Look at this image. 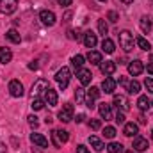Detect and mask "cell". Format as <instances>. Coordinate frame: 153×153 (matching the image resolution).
I'll return each mask as SVG.
<instances>
[{
    "label": "cell",
    "instance_id": "cell-1",
    "mask_svg": "<svg viewBox=\"0 0 153 153\" xmlns=\"http://www.w3.org/2000/svg\"><path fill=\"white\" fill-rule=\"evenodd\" d=\"M70 141V134L66 130H53L52 132V144L55 148H61L62 144H66Z\"/></svg>",
    "mask_w": 153,
    "mask_h": 153
},
{
    "label": "cell",
    "instance_id": "cell-2",
    "mask_svg": "<svg viewBox=\"0 0 153 153\" xmlns=\"http://www.w3.org/2000/svg\"><path fill=\"white\" fill-rule=\"evenodd\" d=\"M119 45L125 52H132L134 50V36L130 30H123L119 32Z\"/></svg>",
    "mask_w": 153,
    "mask_h": 153
},
{
    "label": "cell",
    "instance_id": "cell-3",
    "mask_svg": "<svg viewBox=\"0 0 153 153\" xmlns=\"http://www.w3.org/2000/svg\"><path fill=\"white\" fill-rule=\"evenodd\" d=\"M70 76H71V71H70V68H66V66H62V68L57 71L55 80H57V84L61 85V89H66V87H68V84H70Z\"/></svg>",
    "mask_w": 153,
    "mask_h": 153
},
{
    "label": "cell",
    "instance_id": "cell-4",
    "mask_svg": "<svg viewBox=\"0 0 153 153\" xmlns=\"http://www.w3.org/2000/svg\"><path fill=\"white\" fill-rule=\"evenodd\" d=\"M18 7V0H0V13L2 14H13Z\"/></svg>",
    "mask_w": 153,
    "mask_h": 153
},
{
    "label": "cell",
    "instance_id": "cell-5",
    "mask_svg": "<svg viewBox=\"0 0 153 153\" xmlns=\"http://www.w3.org/2000/svg\"><path fill=\"white\" fill-rule=\"evenodd\" d=\"M57 117H59L62 123H70V121L73 119V105H71V103H66V105L59 111Z\"/></svg>",
    "mask_w": 153,
    "mask_h": 153
},
{
    "label": "cell",
    "instance_id": "cell-6",
    "mask_svg": "<svg viewBox=\"0 0 153 153\" xmlns=\"http://www.w3.org/2000/svg\"><path fill=\"white\" fill-rule=\"evenodd\" d=\"M100 98V89L98 87H91L87 91V96H85V107L89 109H94V102Z\"/></svg>",
    "mask_w": 153,
    "mask_h": 153
},
{
    "label": "cell",
    "instance_id": "cell-7",
    "mask_svg": "<svg viewBox=\"0 0 153 153\" xmlns=\"http://www.w3.org/2000/svg\"><path fill=\"white\" fill-rule=\"evenodd\" d=\"M9 93H11V96H14V98L23 96V84H22L20 80H11V82H9Z\"/></svg>",
    "mask_w": 153,
    "mask_h": 153
},
{
    "label": "cell",
    "instance_id": "cell-8",
    "mask_svg": "<svg viewBox=\"0 0 153 153\" xmlns=\"http://www.w3.org/2000/svg\"><path fill=\"white\" fill-rule=\"evenodd\" d=\"M114 105L121 111V112L130 111V103H128V98H126L125 94H114Z\"/></svg>",
    "mask_w": 153,
    "mask_h": 153
},
{
    "label": "cell",
    "instance_id": "cell-9",
    "mask_svg": "<svg viewBox=\"0 0 153 153\" xmlns=\"http://www.w3.org/2000/svg\"><path fill=\"white\" fill-rule=\"evenodd\" d=\"M143 71H144V64H143V61H139V59L130 61V64H128V73H130V75L139 76Z\"/></svg>",
    "mask_w": 153,
    "mask_h": 153
},
{
    "label": "cell",
    "instance_id": "cell-10",
    "mask_svg": "<svg viewBox=\"0 0 153 153\" xmlns=\"http://www.w3.org/2000/svg\"><path fill=\"white\" fill-rule=\"evenodd\" d=\"M46 89H48V82H46L45 78H39L38 82L32 85V93H30V94H32V98H39V94L45 93Z\"/></svg>",
    "mask_w": 153,
    "mask_h": 153
},
{
    "label": "cell",
    "instance_id": "cell-11",
    "mask_svg": "<svg viewBox=\"0 0 153 153\" xmlns=\"http://www.w3.org/2000/svg\"><path fill=\"white\" fill-rule=\"evenodd\" d=\"M39 20L45 23V25H48V27H52V25H55V14L52 13V11H48V9H45V11H41L39 13Z\"/></svg>",
    "mask_w": 153,
    "mask_h": 153
},
{
    "label": "cell",
    "instance_id": "cell-12",
    "mask_svg": "<svg viewBox=\"0 0 153 153\" xmlns=\"http://www.w3.org/2000/svg\"><path fill=\"white\" fill-rule=\"evenodd\" d=\"M100 71H102L103 75H112L116 71V62L114 61H105V62L102 61V62H100Z\"/></svg>",
    "mask_w": 153,
    "mask_h": 153
},
{
    "label": "cell",
    "instance_id": "cell-13",
    "mask_svg": "<svg viewBox=\"0 0 153 153\" xmlns=\"http://www.w3.org/2000/svg\"><path fill=\"white\" fill-rule=\"evenodd\" d=\"M134 150L135 152H146L148 150V139H144L141 135H135V139H134Z\"/></svg>",
    "mask_w": 153,
    "mask_h": 153
},
{
    "label": "cell",
    "instance_id": "cell-14",
    "mask_svg": "<svg viewBox=\"0 0 153 153\" xmlns=\"http://www.w3.org/2000/svg\"><path fill=\"white\" fill-rule=\"evenodd\" d=\"M96 43H98V38H96V34H93L91 30H87V32H84V45L91 50V48H94L96 46Z\"/></svg>",
    "mask_w": 153,
    "mask_h": 153
},
{
    "label": "cell",
    "instance_id": "cell-15",
    "mask_svg": "<svg viewBox=\"0 0 153 153\" xmlns=\"http://www.w3.org/2000/svg\"><path fill=\"white\" fill-rule=\"evenodd\" d=\"M57 100H59V98H57V91L48 87V89L45 91V102H46L48 105L53 107V105H57Z\"/></svg>",
    "mask_w": 153,
    "mask_h": 153
},
{
    "label": "cell",
    "instance_id": "cell-16",
    "mask_svg": "<svg viewBox=\"0 0 153 153\" xmlns=\"http://www.w3.org/2000/svg\"><path fill=\"white\" fill-rule=\"evenodd\" d=\"M76 76H78V80H80L82 85H89V84H91V78H93V75H91L89 70H78V71H76Z\"/></svg>",
    "mask_w": 153,
    "mask_h": 153
},
{
    "label": "cell",
    "instance_id": "cell-17",
    "mask_svg": "<svg viewBox=\"0 0 153 153\" xmlns=\"http://www.w3.org/2000/svg\"><path fill=\"white\" fill-rule=\"evenodd\" d=\"M102 89H103L107 94L114 93V91H116V80H114V78H111V76H105V80L102 82Z\"/></svg>",
    "mask_w": 153,
    "mask_h": 153
},
{
    "label": "cell",
    "instance_id": "cell-18",
    "mask_svg": "<svg viewBox=\"0 0 153 153\" xmlns=\"http://www.w3.org/2000/svg\"><path fill=\"white\" fill-rule=\"evenodd\" d=\"M137 132H139V126H137L135 123H125L123 134H125L126 137H135V135H137Z\"/></svg>",
    "mask_w": 153,
    "mask_h": 153
},
{
    "label": "cell",
    "instance_id": "cell-19",
    "mask_svg": "<svg viewBox=\"0 0 153 153\" xmlns=\"http://www.w3.org/2000/svg\"><path fill=\"white\" fill-rule=\"evenodd\" d=\"M98 111H100V116H102L105 121L112 119V111H111V105H109V103H100Z\"/></svg>",
    "mask_w": 153,
    "mask_h": 153
},
{
    "label": "cell",
    "instance_id": "cell-20",
    "mask_svg": "<svg viewBox=\"0 0 153 153\" xmlns=\"http://www.w3.org/2000/svg\"><path fill=\"white\" fill-rule=\"evenodd\" d=\"M30 141H32L34 144H38L39 148H46V146H48V139L43 137L41 134H32V135H30Z\"/></svg>",
    "mask_w": 153,
    "mask_h": 153
},
{
    "label": "cell",
    "instance_id": "cell-21",
    "mask_svg": "<svg viewBox=\"0 0 153 153\" xmlns=\"http://www.w3.org/2000/svg\"><path fill=\"white\" fill-rule=\"evenodd\" d=\"M102 50H103L105 53H114V50H116L114 41L111 38H103V41H102Z\"/></svg>",
    "mask_w": 153,
    "mask_h": 153
},
{
    "label": "cell",
    "instance_id": "cell-22",
    "mask_svg": "<svg viewBox=\"0 0 153 153\" xmlns=\"http://www.w3.org/2000/svg\"><path fill=\"white\" fill-rule=\"evenodd\" d=\"M87 61H89L91 64H100V62H102V53L96 52V50H89V53H87Z\"/></svg>",
    "mask_w": 153,
    "mask_h": 153
},
{
    "label": "cell",
    "instance_id": "cell-23",
    "mask_svg": "<svg viewBox=\"0 0 153 153\" xmlns=\"http://www.w3.org/2000/svg\"><path fill=\"white\" fill-rule=\"evenodd\" d=\"M11 59H13V52L9 48H0V62L7 64V62H11Z\"/></svg>",
    "mask_w": 153,
    "mask_h": 153
},
{
    "label": "cell",
    "instance_id": "cell-24",
    "mask_svg": "<svg viewBox=\"0 0 153 153\" xmlns=\"http://www.w3.org/2000/svg\"><path fill=\"white\" fill-rule=\"evenodd\" d=\"M141 30L144 32V34H148L150 30H152V25H153V22H152V18H148V16H143L141 18Z\"/></svg>",
    "mask_w": 153,
    "mask_h": 153
},
{
    "label": "cell",
    "instance_id": "cell-25",
    "mask_svg": "<svg viewBox=\"0 0 153 153\" xmlns=\"http://www.w3.org/2000/svg\"><path fill=\"white\" fill-rule=\"evenodd\" d=\"M89 144H91V146H93L96 152H102V150L105 148V146H103V143H102V141H100L96 135H91V137H89Z\"/></svg>",
    "mask_w": 153,
    "mask_h": 153
},
{
    "label": "cell",
    "instance_id": "cell-26",
    "mask_svg": "<svg viewBox=\"0 0 153 153\" xmlns=\"http://www.w3.org/2000/svg\"><path fill=\"white\" fill-rule=\"evenodd\" d=\"M5 38L9 39L11 43H20V41H22V36H20V34H18V30H14V29L7 30V32H5Z\"/></svg>",
    "mask_w": 153,
    "mask_h": 153
},
{
    "label": "cell",
    "instance_id": "cell-27",
    "mask_svg": "<svg viewBox=\"0 0 153 153\" xmlns=\"http://www.w3.org/2000/svg\"><path fill=\"white\" fill-rule=\"evenodd\" d=\"M150 105H152V102L148 100V96H139V100H137V107H139L141 111H148Z\"/></svg>",
    "mask_w": 153,
    "mask_h": 153
},
{
    "label": "cell",
    "instance_id": "cell-28",
    "mask_svg": "<svg viewBox=\"0 0 153 153\" xmlns=\"http://www.w3.org/2000/svg\"><path fill=\"white\" fill-rule=\"evenodd\" d=\"M126 91H128L130 94H137V93L141 91V84H139L137 80H132V82H128V87H126Z\"/></svg>",
    "mask_w": 153,
    "mask_h": 153
},
{
    "label": "cell",
    "instance_id": "cell-29",
    "mask_svg": "<svg viewBox=\"0 0 153 153\" xmlns=\"http://www.w3.org/2000/svg\"><path fill=\"white\" fill-rule=\"evenodd\" d=\"M137 46H139L141 50H146V52H150V50H152L150 41H148L146 38H143V36H141V38H137Z\"/></svg>",
    "mask_w": 153,
    "mask_h": 153
},
{
    "label": "cell",
    "instance_id": "cell-30",
    "mask_svg": "<svg viewBox=\"0 0 153 153\" xmlns=\"http://www.w3.org/2000/svg\"><path fill=\"white\" fill-rule=\"evenodd\" d=\"M71 64H73L75 71L82 70V64H84V57H82V55H73V59H71Z\"/></svg>",
    "mask_w": 153,
    "mask_h": 153
},
{
    "label": "cell",
    "instance_id": "cell-31",
    "mask_svg": "<svg viewBox=\"0 0 153 153\" xmlns=\"http://www.w3.org/2000/svg\"><path fill=\"white\" fill-rule=\"evenodd\" d=\"M75 100H76V103H84L85 102V91L82 87H78L75 91Z\"/></svg>",
    "mask_w": 153,
    "mask_h": 153
},
{
    "label": "cell",
    "instance_id": "cell-32",
    "mask_svg": "<svg viewBox=\"0 0 153 153\" xmlns=\"http://www.w3.org/2000/svg\"><path fill=\"white\" fill-rule=\"evenodd\" d=\"M107 152L109 153H121L123 152V146H121L119 143H111V144L107 146Z\"/></svg>",
    "mask_w": 153,
    "mask_h": 153
},
{
    "label": "cell",
    "instance_id": "cell-33",
    "mask_svg": "<svg viewBox=\"0 0 153 153\" xmlns=\"http://www.w3.org/2000/svg\"><path fill=\"white\" fill-rule=\"evenodd\" d=\"M98 30H100V34H103V36L109 32V25H107V22H105L103 18L98 20Z\"/></svg>",
    "mask_w": 153,
    "mask_h": 153
},
{
    "label": "cell",
    "instance_id": "cell-34",
    "mask_svg": "<svg viewBox=\"0 0 153 153\" xmlns=\"http://www.w3.org/2000/svg\"><path fill=\"white\" fill-rule=\"evenodd\" d=\"M30 107H32L34 111H41V109L45 107V102H43L41 98H32V103H30Z\"/></svg>",
    "mask_w": 153,
    "mask_h": 153
},
{
    "label": "cell",
    "instance_id": "cell-35",
    "mask_svg": "<svg viewBox=\"0 0 153 153\" xmlns=\"http://www.w3.org/2000/svg\"><path fill=\"white\" fill-rule=\"evenodd\" d=\"M116 135V128L114 126H105V130H103V137L105 139H114Z\"/></svg>",
    "mask_w": 153,
    "mask_h": 153
},
{
    "label": "cell",
    "instance_id": "cell-36",
    "mask_svg": "<svg viewBox=\"0 0 153 153\" xmlns=\"http://www.w3.org/2000/svg\"><path fill=\"white\" fill-rule=\"evenodd\" d=\"M27 119H29V125H30L32 128H38V126H39V121H38V117H36L34 114H30Z\"/></svg>",
    "mask_w": 153,
    "mask_h": 153
},
{
    "label": "cell",
    "instance_id": "cell-37",
    "mask_svg": "<svg viewBox=\"0 0 153 153\" xmlns=\"http://www.w3.org/2000/svg\"><path fill=\"white\" fill-rule=\"evenodd\" d=\"M89 126H91L93 130H100V126H102V121H100V119H91V121H89Z\"/></svg>",
    "mask_w": 153,
    "mask_h": 153
},
{
    "label": "cell",
    "instance_id": "cell-38",
    "mask_svg": "<svg viewBox=\"0 0 153 153\" xmlns=\"http://www.w3.org/2000/svg\"><path fill=\"white\" fill-rule=\"evenodd\" d=\"M107 18H109V22H112V23H116V22L119 20V16H117L116 11H109V13H107Z\"/></svg>",
    "mask_w": 153,
    "mask_h": 153
},
{
    "label": "cell",
    "instance_id": "cell-39",
    "mask_svg": "<svg viewBox=\"0 0 153 153\" xmlns=\"http://www.w3.org/2000/svg\"><path fill=\"white\" fill-rule=\"evenodd\" d=\"M144 87L148 89V93L153 94V78H146V80H144Z\"/></svg>",
    "mask_w": 153,
    "mask_h": 153
},
{
    "label": "cell",
    "instance_id": "cell-40",
    "mask_svg": "<svg viewBox=\"0 0 153 153\" xmlns=\"http://www.w3.org/2000/svg\"><path fill=\"white\" fill-rule=\"evenodd\" d=\"M114 121L117 123V125H123V123H125V114H123V112L119 111V112L116 114V119H114Z\"/></svg>",
    "mask_w": 153,
    "mask_h": 153
},
{
    "label": "cell",
    "instance_id": "cell-41",
    "mask_svg": "<svg viewBox=\"0 0 153 153\" xmlns=\"http://www.w3.org/2000/svg\"><path fill=\"white\" fill-rule=\"evenodd\" d=\"M57 2H59V5H61V7H70L73 0H57Z\"/></svg>",
    "mask_w": 153,
    "mask_h": 153
},
{
    "label": "cell",
    "instance_id": "cell-42",
    "mask_svg": "<svg viewBox=\"0 0 153 153\" xmlns=\"http://www.w3.org/2000/svg\"><path fill=\"white\" fill-rule=\"evenodd\" d=\"M76 153H91V152H89V150H87V148H85L84 144H80V146L76 148Z\"/></svg>",
    "mask_w": 153,
    "mask_h": 153
},
{
    "label": "cell",
    "instance_id": "cell-43",
    "mask_svg": "<svg viewBox=\"0 0 153 153\" xmlns=\"http://www.w3.org/2000/svg\"><path fill=\"white\" fill-rule=\"evenodd\" d=\"M119 84H121L123 87H128V80H126V76H119Z\"/></svg>",
    "mask_w": 153,
    "mask_h": 153
},
{
    "label": "cell",
    "instance_id": "cell-44",
    "mask_svg": "<svg viewBox=\"0 0 153 153\" xmlns=\"http://www.w3.org/2000/svg\"><path fill=\"white\" fill-rule=\"evenodd\" d=\"M84 119H85V114H78L76 116V123H82Z\"/></svg>",
    "mask_w": 153,
    "mask_h": 153
},
{
    "label": "cell",
    "instance_id": "cell-45",
    "mask_svg": "<svg viewBox=\"0 0 153 153\" xmlns=\"http://www.w3.org/2000/svg\"><path fill=\"white\" fill-rule=\"evenodd\" d=\"M139 123L144 125V123H146V117H144V116H139Z\"/></svg>",
    "mask_w": 153,
    "mask_h": 153
},
{
    "label": "cell",
    "instance_id": "cell-46",
    "mask_svg": "<svg viewBox=\"0 0 153 153\" xmlns=\"http://www.w3.org/2000/svg\"><path fill=\"white\" fill-rule=\"evenodd\" d=\"M148 73H152V75H153V62L148 64Z\"/></svg>",
    "mask_w": 153,
    "mask_h": 153
},
{
    "label": "cell",
    "instance_id": "cell-47",
    "mask_svg": "<svg viewBox=\"0 0 153 153\" xmlns=\"http://www.w3.org/2000/svg\"><path fill=\"white\" fill-rule=\"evenodd\" d=\"M0 153H5V144L4 143H0Z\"/></svg>",
    "mask_w": 153,
    "mask_h": 153
},
{
    "label": "cell",
    "instance_id": "cell-48",
    "mask_svg": "<svg viewBox=\"0 0 153 153\" xmlns=\"http://www.w3.org/2000/svg\"><path fill=\"white\" fill-rule=\"evenodd\" d=\"M70 18H71V13H70V11H68V13H66V14H64V20H66V22H68V20H70Z\"/></svg>",
    "mask_w": 153,
    "mask_h": 153
},
{
    "label": "cell",
    "instance_id": "cell-49",
    "mask_svg": "<svg viewBox=\"0 0 153 153\" xmlns=\"http://www.w3.org/2000/svg\"><path fill=\"white\" fill-rule=\"evenodd\" d=\"M32 153H43V150H39V148H36V150H34V148H32Z\"/></svg>",
    "mask_w": 153,
    "mask_h": 153
},
{
    "label": "cell",
    "instance_id": "cell-50",
    "mask_svg": "<svg viewBox=\"0 0 153 153\" xmlns=\"http://www.w3.org/2000/svg\"><path fill=\"white\" fill-rule=\"evenodd\" d=\"M121 2H125V4H132L134 0H121Z\"/></svg>",
    "mask_w": 153,
    "mask_h": 153
},
{
    "label": "cell",
    "instance_id": "cell-51",
    "mask_svg": "<svg viewBox=\"0 0 153 153\" xmlns=\"http://www.w3.org/2000/svg\"><path fill=\"white\" fill-rule=\"evenodd\" d=\"M121 153H132V152H130V150H123Z\"/></svg>",
    "mask_w": 153,
    "mask_h": 153
},
{
    "label": "cell",
    "instance_id": "cell-52",
    "mask_svg": "<svg viewBox=\"0 0 153 153\" xmlns=\"http://www.w3.org/2000/svg\"><path fill=\"white\" fill-rule=\"evenodd\" d=\"M150 62H153V55H150Z\"/></svg>",
    "mask_w": 153,
    "mask_h": 153
},
{
    "label": "cell",
    "instance_id": "cell-53",
    "mask_svg": "<svg viewBox=\"0 0 153 153\" xmlns=\"http://www.w3.org/2000/svg\"><path fill=\"white\" fill-rule=\"evenodd\" d=\"M152 139H153V130H152Z\"/></svg>",
    "mask_w": 153,
    "mask_h": 153
},
{
    "label": "cell",
    "instance_id": "cell-54",
    "mask_svg": "<svg viewBox=\"0 0 153 153\" xmlns=\"http://www.w3.org/2000/svg\"><path fill=\"white\" fill-rule=\"evenodd\" d=\"M100 2H105V0H100Z\"/></svg>",
    "mask_w": 153,
    "mask_h": 153
},
{
    "label": "cell",
    "instance_id": "cell-55",
    "mask_svg": "<svg viewBox=\"0 0 153 153\" xmlns=\"http://www.w3.org/2000/svg\"><path fill=\"white\" fill-rule=\"evenodd\" d=\"M152 105H153V102H152Z\"/></svg>",
    "mask_w": 153,
    "mask_h": 153
}]
</instances>
